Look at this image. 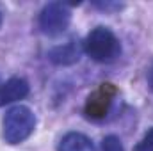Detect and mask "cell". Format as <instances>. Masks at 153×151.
I'll use <instances>...</instances> for the list:
<instances>
[{"instance_id":"cell-1","label":"cell","mask_w":153,"mask_h":151,"mask_svg":"<svg viewBox=\"0 0 153 151\" xmlns=\"http://www.w3.org/2000/svg\"><path fill=\"white\" fill-rule=\"evenodd\" d=\"M84 52L96 62H112L121 53V44L116 34L107 27L93 29L84 39Z\"/></svg>"},{"instance_id":"cell-2","label":"cell","mask_w":153,"mask_h":151,"mask_svg":"<svg viewBox=\"0 0 153 151\" xmlns=\"http://www.w3.org/2000/svg\"><path fill=\"white\" fill-rule=\"evenodd\" d=\"M36 128V115L25 105L9 109L4 117V139L9 144H20L30 137Z\"/></svg>"},{"instance_id":"cell-3","label":"cell","mask_w":153,"mask_h":151,"mask_svg":"<svg viewBox=\"0 0 153 151\" xmlns=\"http://www.w3.org/2000/svg\"><path fill=\"white\" fill-rule=\"evenodd\" d=\"M71 21V13L68 5L61 2H52L43 7L39 13V29L46 36H57L62 34Z\"/></svg>"},{"instance_id":"cell-4","label":"cell","mask_w":153,"mask_h":151,"mask_svg":"<svg viewBox=\"0 0 153 151\" xmlns=\"http://www.w3.org/2000/svg\"><path fill=\"white\" fill-rule=\"evenodd\" d=\"M114 89L111 87V84H103L102 89H98L93 96H89L87 103H85V114L91 119H102L107 115L111 100H112Z\"/></svg>"},{"instance_id":"cell-5","label":"cell","mask_w":153,"mask_h":151,"mask_svg":"<svg viewBox=\"0 0 153 151\" xmlns=\"http://www.w3.org/2000/svg\"><path fill=\"white\" fill-rule=\"evenodd\" d=\"M84 52V46H80L76 41H70L66 44H59L48 52V59L57 66H71L80 61V55Z\"/></svg>"},{"instance_id":"cell-6","label":"cell","mask_w":153,"mask_h":151,"mask_svg":"<svg viewBox=\"0 0 153 151\" xmlns=\"http://www.w3.org/2000/svg\"><path fill=\"white\" fill-rule=\"evenodd\" d=\"M29 94V84L27 80L14 76L9 78L0 85V107H5L9 103H14L18 100H23Z\"/></svg>"},{"instance_id":"cell-7","label":"cell","mask_w":153,"mask_h":151,"mask_svg":"<svg viewBox=\"0 0 153 151\" xmlns=\"http://www.w3.org/2000/svg\"><path fill=\"white\" fill-rule=\"evenodd\" d=\"M57 151H93V142L84 133L70 132L61 139Z\"/></svg>"},{"instance_id":"cell-8","label":"cell","mask_w":153,"mask_h":151,"mask_svg":"<svg viewBox=\"0 0 153 151\" xmlns=\"http://www.w3.org/2000/svg\"><path fill=\"white\" fill-rule=\"evenodd\" d=\"M100 151H125V150H123L121 141H119L116 135H107V137L102 141Z\"/></svg>"},{"instance_id":"cell-9","label":"cell","mask_w":153,"mask_h":151,"mask_svg":"<svg viewBox=\"0 0 153 151\" xmlns=\"http://www.w3.org/2000/svg\"><path fill=\"white\" fill-rule=\"evenodd\" d=\"M134 151H153V128H150L144 137L137 142V146L134 148Z\"/></svg>"},{"instance_id":"cell-10","label":"cell","mask_w":153,"mask_h":151,"mask_svg":"<svg viewBox=\"0 0 153 151\" xmlns=\"http://www.w3.org/2000/svg\"><path fill=\"white\" fill-rule=\"evenodd\" d=\"M148 85H150V89L153 91V66H152V70L148 71Z\"/></svg>"},{"instance_id":"cell-11","label":"cell","mask_w":153,"mask_h":151,"mask_svg":"<svg viewBox=\"0 0 153 151\" xmlns=\"http://www.w3.org/2000/svg\"><path fill=\"white\" fill-rule=\"evenodd\" d=\"M0 25H2V13H0Z\"/></svg>"}]
</instances>
